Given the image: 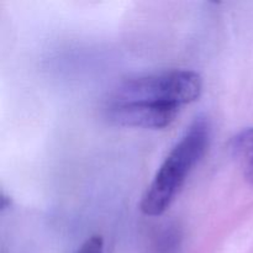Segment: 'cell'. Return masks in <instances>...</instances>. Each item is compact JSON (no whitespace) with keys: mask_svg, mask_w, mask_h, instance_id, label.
I'll use <instances>...</instances> for the list:
<instances>
[{"mask_svg":"<svg viewBox=\"0 0 253 253\" xmlns=\"http://www.w3.org/2000/svg\"><path fill=\"white\" fill-rule=\"evenodd\" d=\"M203 79L197 72L169 71L128 79L111 94L109 104L152 103L184 105L200 96Z\"/></svg>","mask_w":253,"mask_h":253,"instance_id":"2","label":"cell"},{"mask_svg":"<svg viewBox=\"0 0 253 253\" xmlns=\"http://www.w3.org/2000/svg\"><path fill=\"white\" fill-rule=\"evenodd\" d=\"M230 151L241 168L245 180L253 185V127L236 133L230 141Z\"/></svg>","mask_w":253,"mask_h":253,"instance_id":"4","label":"cell"},{"mask_svg":"<svg viewBox=\"0 0 253 253\" xmlns=\"http://www.w3.org/2000/svg\"><path fill=\"white\" fill-rule=\"evenodd\" d=\"M210 141V124L198 116L158 169L142 197L140 209L147 216H160L174 202L185 179L205 155Z\"/></svg>","mask_w":253,"mask_h":253,"instance_id":"1","label":"cell"},{"mask_svg":"<svg viewBox=\"0 0 253 253\" xmlns=\"http://www.w3.org/2000/svg\"><path fill=\"white\" fill-rule=\"evenodd\" d=\"M76 253H104V239L100 235H93L84 241Z\"/></svg>","mask_w":253,"mask_h":253,"instance_id":"5","label":"cell"},{"mask_svg":"<svg viewBox=\"0 0 253 253\" xmlns=\"http://www.w3.org/2000/svg\"><path fill=\"white\" fill-rule=\"evenodd\" d=\"M180 106L169 104L127 103L109 104L106 118L118 126L143 128H163L177 118Z\"/></svg>","mask_w":253,"mask_h":253,"instance_id":"3","label":"cell"}]
</instances>
